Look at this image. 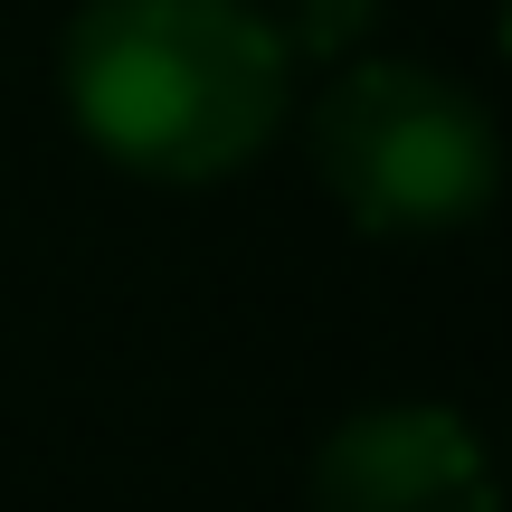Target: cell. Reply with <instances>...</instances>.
Here are the masks:
<instances>
[{
    "instance_id": "1",
    "label": "cell",
    "mask_w": 512,
    "mask_h": 512,
    "mask_svg": "<svg viewBox=\"0 0 512 512\" xmlns=\"http://www.w3.org/2000/svg\"><path fill=\"white\" fill-rule=\"evenodd\" d=\"M57 76L105 162L143 181H228L285 124L294 38L256 0H86Z\"/></svg>"
},
{
    "instance_id": "2",
    "label": "cell",
    "mask_w": 512,
    "mask_h": 512,
    "mask_svg": "<svg viewBox=\"0 0 512 512\" xmlns=\"http://www.w3.org/2000/svg\"><path fill=\"white\" fill-rule=\"evenodd\" d=\"M313 171L370 238H437L494 209L503 152L465 86L399 57H351L313 105Z\"/></svg>"
},
{
    "instance_id": "3",
    "label": "cell",
    "mask_w": 512,
    "mask_h": 512,
    "mask_svg": "<svg viewBox=\"0 0 512 512\" xmlns=\"http://www.w3.org/2000/svg\"><path fill=\"white\" fill-rule=\"evenodd\" d=\"M313 512H494V465L456 408H361L313 456Z\"/></svg>"
}]
</instances>
